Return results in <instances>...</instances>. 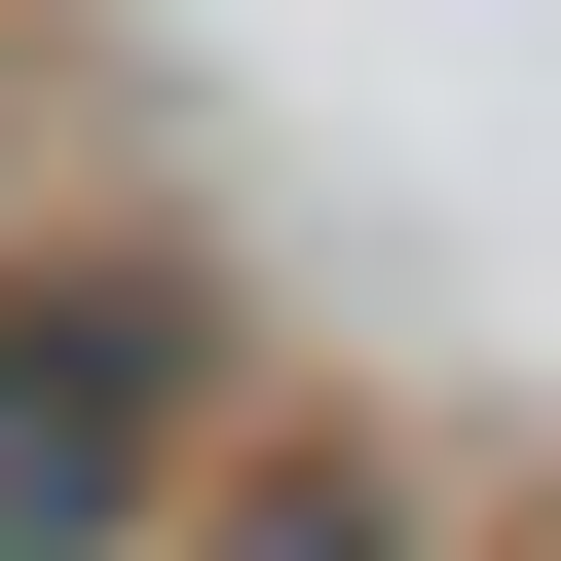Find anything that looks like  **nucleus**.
Returning <instances> with one entry per match:
<instances>
[{
    "label": "nucleus",
    "mask_w": 561,
    "mask_h": 561,
    "mask_svg": "<svg viewBox=\"0 0 561 561\" xmlns=\"http://www.w3.org/2000/svg\"><path fill=\"white\" fill-rule=\"evenodd\" d=\"M225 375L262 337H225L187 225H0V561H150V486H187Z\"/></svg>",
    "instance_id": "f257e3e1"
},
{
    "label": "nucleus",
    "mask_w": 561,
    "mask_h": 561,
    "mask_svg": "<svg viewBox=\"0 0 561 561\" xmlns=\"http://www.w3.org/2000/svg\"><path fill=\"white\" fill-rule=\"evenodd\" d=\"M150 561H412V449L225 375V412H187V486H150Z\"/></svg>",
    "instance_id": "f03ea898"
},
{
    "label": "nucleus",
    "mask_w": 561,
    "mask_h": 561,
    "mask_svg": "<svg viewBox=\"0 0 561 561\" xmlns=\"http://www.w3.org/2000/svg\"><path fill=\"white\" fill-rule=\"evenodd\" d=\"M0 225H38V76H0Z\"/></svg>",
    "instance_id": "7ed1b4c3"
}]
</instances>
